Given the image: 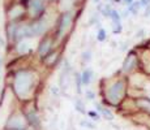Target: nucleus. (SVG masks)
Wrapping results in <instances>:
<instances>
[{
  "instance_id": "f257e3e1",
  "label": "nucleus",
  "mask_w": 150,
  "mask_h": 130,
  "mask_svg": "<svg viewBox=\"0 0 150 130\" xmlns=\"http://www.w3.org/2000/svg\"><path fill=\"white\" fill-rule=\"evenodd\" d=\"M128 91V79L125 77H120L117 79L112 81L106 87L105 91V99L108 104L116 107L124 102Z\"/></svg>"
},
{
  "instance_id": "f03ea898",
  "label": "nucleus",
  "mask_w": 150,
  "mask_h": 130,
  "mask_svg": "<svg viewBox=\"0 0 150 130\" xmlns=\"http://www.w3.org/2000/svg\"><path fill=\"white\" fill-rule=\"evenodd\" d=\"M34 86V74L28 70H20L16 73L13 81V89L20 98H28L29 92Z\"/></svg>"
},
{
  "instance_id": "7ed1b4c3",
  "label": "nucleus",
  "mask_w": 150,
  "mask_h": 130,
  "mask_svg": "<svg viewBox=\"0 0 150 130\" xmlns=\"http://www.w3.org/2000/svg\"><path fill=\"white\" fill-rule=\"evenodd\" d=\"M138 68H140V59H138V55L134 51L129 52L123 61L122 72L124 74H131V73H133V72H136Z\"/></svg>"
},
{
  "instance_id": "20e7f679",
  "label": "nucleus",
  "mask_w": 150,
  "mask_h": 130,
  "mask_svg": "<svg viewBox=\"0 0 150 130\" xmlns=\"http://www.w3.org/2000/svg\"><path fill=\"white\" fill-rule=\"evenodd\" d=\"M71 24H72V14L71 12H65L59 20V26H57V34H56L57 38H62L67 33V30L71 27Z\"/></svg>"
},
{
  "instance_id": "39448f33",
  "label": "nucleus",
  "mask_w": 150,
  "mask_h": 130,
  "mask_svg": "<svg viewBox=\"0 0 150 130\" xmlns=\"http://www.w3.org/2000/svg\"><path fill=\"white\" fill-rule=\"evenodd\" d=\"M25 126H26V122H25L24 117L18 113L13 115L7 122L8 130H25Z\"/></svg>"
},
{
  "instance_id": "423d86ee",
  "label": "nucleus",
  "mask_w": 150,
  "mask_h": 130,
  "mask_svg": "<svg viewBox=\"0 0 150 130\" xmlns=\"http://www.w3.org/2000/svg\"><path fill=\"white\" fill-rule=\"evenodd\" d=\"M138 59H140V66L142 72L150 76V48H145L142 55L138 56Z\"/></svg>"
},
{
  "instance_id": "0eeeda50",
  "label": "nucleus",
  "mask_w": 150,
  "mask_h": 130,
  "mask_svg": "<svg viewBox=\"0 0 150 130\" xmlns=\"http://www.w3.org/2000/svg\"><path fill=\"white\" fill-rule=\"evenodd\" d=\"M134 105L137 109H140L141 112H144L145 115L150 116V98L148 96H141L134 99Z\"/></svg>"
},
{
  "instance_id": "6e6552de",
  "label": "nucleus",
  "mask_w": 150,
  "mask_h": 130,
  "mask_svg": "<svg viewBox=\"0 0 150 130\" xmlns=\"http://www.w3.org/2000/svg\"><path fill=\"white\" fill-rule=\"evenodd\" d=\"M45 11V3L43 0H33L30 3V12L33 16H39Z\"/></svg>"
},
{
  "instance_id": "1a4fd4ad",
  "label": "nucleus",
  "mask_w": 150,
  "mask_h": 130,
  "mask_svg": "<svg viewBox=\"0 0 150 130\" xmlns=\"http://www.w3.org/2000/svg\"><path fill=\"white\" fill-rule=\"evenodd\" d=\"M47 29V24L45 20H39L38 22H35L34 25H31V31H33V37L34 35H42Z\"/></svg>"
},
{
  "instance_id": "9d476101",
  "label": "nucleus",
  "mask_w": 150,
  "mask_h": 130,
  "mask_svg": "<svg viewBox=\"0 0 150 130\" xmlns=\"http://www.w3.org/2000/svg\"><path fill=\"white\" fill-rule=\"evenodd\" d=\"M51 47H52V39H50V38L43 39V40H42V43L39 44L38 53L43 56V55H46V53H48V52H50Z\"/></svg>"
},
{
  "instance_id": "9b49d317",
  "label": "nucleus",
  "mask_w": 150,
  "mask_h": 130,
  "mask_svg": "<svg viewBox=\"0 0 150 130\" xmlns=\"http://www.w3.org/2000/svg\"><path fill=\"white\" fill-rule=\"evenodd\" d=\"M97 109H98V112L106 118V120H112V117H114L112 116V112L106 108V107L100 105V104H97Z\"/></svg>"
},
{
  "instance_id": "f8f14e48",
  "label": "nucleus",
  "mask_w": 150,
  "mask_h": 130,
  "mask_svg": "<svg viewBox=\"0 0 150 130\" xmlns=\"http://www.w3.org/2000/svg\"><path fill=\"white\" fill-rule=\"evenodd\" d=\"M91 78H93V72H91L90 69H86L81 74V82L83 85H89V83L91 82Z\"/></svg>"
},
{
  "instance_id": "ddd939ff",
  "label": "nucleus",
  "mask_w": 150,
  "mask_h": 130,
  "mask_svg": "<svg viewBox=\"0 0 150 130\" xmlns=\"http://www.w3.org/2000/svg\"><path fill=\"white\" fill-rule=\"evenodd\" d=\"M141 8H142V7H141V3H140V1H133L131 5H128V11H129V13L134 14V16H136V14L140 12Z\"/></svg>"
},
{
  "instance_id": "4468645a",
  "label": "nucleus",
  "mask_w": 150,
  "mask_h": 130,
  "mask_svg": "<svg viewBox=\"0 0 150 130\" xmlns=\"http://www.w3.org/2000/svg\"><path fill=\"white\" fill-rule=\"evenodd\" d=\"M29 50H30V47H29V43L25 42V40L20 42L18 46H17V52H18V53H25V52H28Z\"/></svg>"
},
{
  "instance_id": "2eb2a0df",
  "label": "nucleus",
  "mask_w": 150,
  "mask_h": 130,
  "mask_svg": "<svg viewBox=\"0 0 150 130\" xmlns=\"http://www.w3.org/2000/svg\"><path fill=\"white\" fill-rule=\"evenodd\" d=\"M110 17H111V20L115 22H120V18H122V16L119 14V12L115 9H111V12H110Z\"/></svg>"
},
{
  "instance_id": "dca6fc26",
  "label": "nucleus",
  "mask_w": 150,
  "mask_h": 130,
  "mask_svg": "<svg viewBox=\"0 0 150 130\" xmlns=\"http://www.w3.org/2000/svg\"><path fill=\"white\" fill-rule=\"evenodd\" d=\"M97 39L99 40V42H103V40L106 39V30L105 29H100L99 31H98V35H97Z\"/></svg>"
},
{
  "instance_id": "f3484780",
  "label": "nucleus",
  "mask_w": 150,
  "mask_h": 130,
  "mask_svg": "<svg viewBox=\"0 0 150 130\" xmlns=\"http://www.w3.org/2000/svg\"><path fill=\"white\" fill-rule=\"evenodd\" d=\"M56 56H57V53H56V52H54V53H51L50 56H48V59L46 60V63H47L48 65H52L54 63H55V60H56Z\"/></svg>"
},
{
  "instance_id": "a211bd4d",
  "label": "nucleus",
  "mask_w": 150,
  "mask_h": 130,
  "mask_svg": "<svg viewBox=\"0 0 150 130\" xmlns=\"http://www.w3.org/2000/svg\"><path fill=\"white\" fill-rule=\"evenodd\" d=\"M73 1H74V0H62V3H63V7H64V8L71 7V5L73 4Z\"/></svg>"
},
{
  "instance_id": "6ab92c4d",
  "label": "nucleus",
  "mask_w": 150,
  "mask_h": 130,
  "mask_svg": "<svg viewBox=\"0 0 150 130\" xmlns=\"http://www.w3.org/2000/svg\"><path fill=\"white\" fill-rule=\"evenodd\" d=\"M120 30H122V25H120V22H115L114 24V31L115 33H119Z\"/></svg>"
},
{
  "instance_id": "aec40b11",
  "label": "nucleus",
  "mask_w": 150,
  "mask_h": 130,
  "mask_svg": "<svg viewBox=\"0 0 150 130\" xmlns=\"http://www.w3.org/2000/svg\"><path fill=\"white\" fill-rule=\"evenodd\" d=\"M140 3H141V7L142 8H148L150 5V0H140Z\"/></svg>"
},
{
  "instance_id": "412c9836",
  "label": "nucleus",
  "mask_w": 150,
  "mask_h": 130,
  "mask_svg": "<svg viewBox=\"0 0 150 130\" xmlns=\"http://www.w3.org/2000/svg\"><path fill=\"white\" fill-rule=\"evenodd\" d=\"M89 56H90V53H85V55H83V61H89V60H90V57H89Z\"/></svg>"
},
{
  "instance_id": "4be33fe9",
  "label": "nucleus",
  "mask_w": 150,
  "mask_h": 130,
  "mask_svg": "<svg viewBox=\"0 0 150 130\" xmlns=\"http://www.w3.org/2000/svg\"><path fill=\"white\" fill-rule=\"evenodd\" d=\"M88 98H89V99H93V98H94V92L89 91V92H88Z\"/></svg>"
},
{
  "instance_id": "5701e85b",
  "label": "nucleus",
  "mask_w": 150,
  "mask_h": 130,
  "mask_svg": "<svg viewBox=\"0 0 150 130\" xmlns=\"http://www.w3.org/2000/svg\"><path fill=\"white\" fill-rule=\"evenodd\" d=\"M123 1H124V3H125V4L131 5V4H132V3H133V1H134V0H123Z\"/></svg>"
},
{
  "instance_id": "b1692460",
  "label": "nucleus",
  "mask_w": 150,
  "mask_h": 130,
  "mask_svg": "<svg viewBox=\"0 0 150 130\" xmlns=\"http://www.w3.org/2000/svg\"><path fill=\"white\" fill-rule=\"evenodd\" d=\"M0 65H1V61H0Z\"/></svg>"
}]
</instances>
